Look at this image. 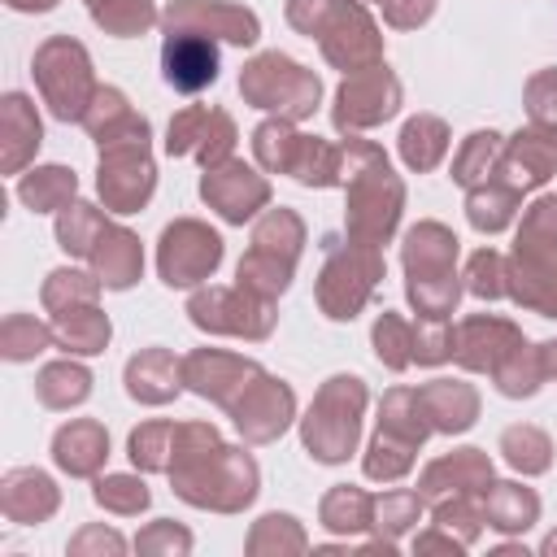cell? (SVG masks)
I'll list each match as a JSON object with an SVG mask.
<instances>
[{
  "label": "cell",
  "instance_id": "cell-1",
  "mask_svg": "<svg viewBox=\"0 0 557 557\" xmlns=\"http://www.w3.org/2000/svg\"><path fill=\"white\" fill-rule=\"evenodd\" d=\"M165 474L174 492L196 509L239 513L257 496V461L244 448L222 444V435L209 422H178Z\"/></svg>",
  "mask_w": 557,
  "mask_h": 557
},
{
  "label": "cell",
  "instance_id": "cell-2",
  "mask_svg": "<svg viewBox=\"0 0 557 557\" xmlns=\"http://www.w3.org/2000/svg\"><path fill=\"white\" fill-rule=\"evenodd\" d=\"M344 170L339 183L348 191V239L383 248L405 209V183L392 174L387 152L370 139H344Z\"/></svg>",
  "mask_w": 557,
  "mask_h": 557
},
{
  "label": "cell",
  "instance_id": "cell-3",
  "mask_svg": "<svg viewBox=\"0 0 557 557\" xmlns=\"http://www.w3.org/2000/svg\"><path fill=\"white\" fill-rule=\"evenodd\" d=\"M287 22L318 39L322 57L344 74L383 65V35L361 0H287Z\"/></svg>",
  "mask_w": 557,
  "mask_h": 557
},
{
  "label": "cell",
  "instance_id": "cell-4",
  "mask_svg": "<svg viewBox=\"0 0 557 557\" xmlns=\"http://www.w3.org/2000/svg\"><path fill=\"white\" fill-rule=\"evenodd\" d=\"M100 200L113 213H135L152 200L157 187V165L148 157V117H139L135 109L122 113L113 126H104L100 135Z\"/></svg>",
  "mask_w": 557,
  "mask_h": 557
},
{
  "label": "cell",
  "instance_id": "cell-5",
  "mask_svg": "<svg viewBox=\"0 0 557 557\" xmlns=\"http://www.w3.org/2000/svg\"><path fill=\"white\" fill-rule=\"evenodd\" d=\"M405 292L418 318H448L461 283H457V235L444 222H418L405 231Z\"/></svg>",
  "mask_w": 557,
  "mask_h": 557
},
{
  "label": "cell",
  "instance_id": "cell-6",
  "mask_svg": "<svg viewBox=\"0 0 557 557\" xmlns=\"http://www.w3.org/2000/svg\"><path fill=\"white\" fill-rule=\"evenodd\" d=\"M361 409H366V383L357 374H331L313 396L309 418L300 422V440L309 457L326 466L348 461L361 435Z\"/></svg>",
  "mask_w": 557,
  "mask_h": 557
},
{
  "label": "cell",
  "instance_id": "cell-7",
  "mask_svg": "<svg viewBox=\"0 0 557 557\" xmlns=\"http://www.w3.org/2000/svg\"><path fill=\"white\" fill-rule=\"evenodd\" d=\"M322 274H318V305L326 318L335 322H348L366 309L370 292L379 287L383 278V252L374 244H361V239H339V235H326L322 239Z\"/></svg>",
  "mask_w": 557,
  "mask_h": 557
},
{
  "label": "cell",
  "instance_id": "cell-8",
  "mask_svg": "<svg viewBox=\"0 0 557 557\" xmlns=\"http://www.w3.org/2000/svg\"><path fill=\"white\" fill-rule=\"evenodd\" d=\"M239 91L248 104L257 109H270L287 122H300L318 109V96H322V83L313 70H305L300 61L283 57V52H261L244 65L239 74Z\"/></svg>",
  "mask_w": 557,
  "mask_h": 557
},
{
  "label": "cell",
  "instance_id": "cell-9",
  "mask_svg": "<svg viewBox=\"0 0 557 557\" xmlns=\"http://www.w3.org/2000/svg\"><path fill=\"white\" fill-rule=\"evenodd\" d=\"M35 83L48 100V109L61 117V122H83L87 104L96 100V78H91V57L78 39L70 35H52L39 44L35 52Z\"/></svg>",
  "mask_w": 557,
  "mask_h": 557
},
{
  "label": "cell",
  "instance_id": "cell-10",
  "mask_svg": "<svg viewBox=\"0 0 557 557\" xmlns=\"http://www.w3.org/2000/svg\"><path fill=\"white\" fill-rule=\"evenodd\" d=\"M187 318L200 331L213 335H244V339H265L274 331V300H261L252 292L235 287H196L187 300Z\"/></svg>",
  "mask_w": 557,
  "mask_h": 557
},
{
  "label": "cell",
  "instance_id": "cell-11",
  "mask_svg": "<svg viewBox=\"0 0 557 557\" xmlns=\"http://www.w3.org/2000/svg\"><path fill=\"white\" fill-rule=\"evenodd\" d=\"M222 261V235L209 231L196 218H178L161 231L157 244V270L165 287H196L205 283Z\"/></svg>",
  "mask_w": 557,
  "mask_h": 557
},
{
  "label": "cell",
  "instance_id": "cell-12",
  "mask_svg": "<svg viewBox=\"0 0 557 557\" xmlns=\"http://www.w3.org/2000/svg\"><path fill=\"white\" fill-rule=\"evenodd\" d=\"M400 109V83L387 65H370V70H357L339 83L335 91V109H331V122L339 131H370L387 117H396Z\"/></svg>",
  "mask_w": 557,
  "mask_h": 557
},
{
  "label": "cell",
  "instance_id": "cell-13",
  "mask_svg": "<svg viewBox=\"0 0 557 557\" xmlns=\"http://www.w3.org/2000/svg\"><path fill=\"white\" fill-rule=\"evenodd\" d=\"M165 152L170 157H196L205 170L231 161V152H235V122H231V113L209 109V104L178 109L170 117V131H165Z\"/></svg>",
  "mask_w": 557,
  "mask_h": 557
},
{
  "label": "cell",
  "instance_id": "cell-14",
  "mask_svg": "<svg viewBox=\"0 0 557 557\" xmlns=\"http://www.w3.org/2000/svg\"><path fill=\"white\" fill-rule=\"evenodd\" d=\"M226 413L235 418V426H239V435H244L248 444H270V440H278V435L287 431V422L296 418V396H292V387H287L283 379H270V374L261 370Z\"/></svg>",
  "mask_w": 557,
  "mask_h": 557
},
{
  "label": "cell",
  "instance_id": "cell-15",
  "mask_svg": "<svg viewBox=\"0 0 557 557\" xmlns=\"http://www.w3.org/2000/svg\"><path fill=\"white\" fill-rule=\"evenodd\" d=\"M161 22H165V30H200V35L239 44V48L261 39L257 13L244 4H231V0H170Z\"/></svg>",
  "mask_w": 557,
  "mask_h": 557
},
{
  "label": "cell",
  "instance_id": "cell-16",
  "mask_svg": "<svg viewBox=\"0 0 557 557\" xmlns=\"http://www.w3.org/2000/svg\"><path fill=\"white\" fill-rule=\"evenodd\" d=\"M257 374H261L257 361H248L239 352H222V348H196L191 357H183V383L222 409H231Z\"/></svg>",
  "mask_w": 557,
  "mask_h": 557
},
{
  "label": "cell",
  "instance_id": "cell-17",
  "mask_svg": "<svg viewBox=\"0 0 557 557\" xmlns=\"http://www.w3.org/2000/svg\"><path fill=\"white\" fill-rule=\"evenodd\" d=\"M496 174L513 191H531L544 178H553L557 174V122H531L527 131H518L513 139H505V152H500Z\"/></svg>",
  "mask_w": 557,
  "mask_h": 557
},
{
  "label": "cell",
  "instance_id": "cell-18",
  "mask_svg": "<svg viewBox=\"0 0 557 557\" xmlns=\"http://www.w3.org/2000/svg\"><path fill=\"white\" fill-rule=\"evenodd\" d=\"M200 196H205V205L218 209L226 222H239V226H244L257 209L270 205V183H265L257 170H248L244 161L231 157V161L205 170V178H200Z\"/></svg>",
  "mask_w": 557,
  "mask_h": 557
},
{
  "label": "cell",
  "instance_id": "cell-19",
  "mask_svg": "<svg viewBox=\"0 0 557 557\" xmlns=\"http://www.w3.org/2000/svg\"><path fill=\"white\" fill-rule=\"evenodd\" d=\"M518 344H522V331H518L509 318L474 313V318L457 322V331H453V361H457L461 370L492 374Z\"/></svg>",
  "mask_w": 557,
  "mask_h": 557
},
{
  "label": "cell",
  "instance_id": "cell-20",
  "mask_svg": "<svg viewBox=\"0 0 557 557\" xmlns=\"http://www.w3.org/2000/svg\"><path fill=\"white\" fill-rule=\"evenodd\" d=\"M161 78L183 96L205 91L218 78V39L200 30H170L161 44Z\"/></svg>",
  "mask_w": 557,
  "mask_h": 557
},
{
  "label": "cell",
  "instance_id": "cell-21",
  "mask_svg": "<svg viewBox=\"0 0 557 557\" xmlns=\"http://www.w3.org/2000/svg\"><path fill=\"white\" fill-rule=\"evenodd\" d=\"M492 483V461L483 448H457L435 457L422 479H418V496L426 505L444 500V496H483V487Z\"/></svg>",
  "mask_w": 557,
  "mask_h": 557
},
{
  "label": "cell",
  "instance_id": "cell-22",
  "mask_svg": "<svg viewBox=\"0 0 557 557\" xmlns=\"http://www.w3.org/2000/svg\"><path fill=\"white\" fill-rule=\"evenodd\" d=\"M57 505H61L57 483L44 470H30V466L26 470H9L4 483H0V509H4L9 522H22V527L44 522V518L57 513Z\"/></svg>",
  "mask_w": 557,
  "mask_h": 557
},
{
  "label": "cell",
  "instance_id": "cell-23",
  "mask_svg": "<svg viewBox=\"0 0 557 557\" xmlns=\"http://www.w3.org/2000/svg\"><path fill=\"white\" fill-rule=\"evenodd\" d=\"M87 261H91V274L109 292H126L144 274V248H139V239L126 226H113V222L104 226V235L96 239V248H91Z\"/></svg>",
  "mask_w": 557,
  "mask_h": 557
},
{
  "label": "cell",
  "instance_id": "cell-24",
  "mask_svg": "<svg viewBox=\"0 0 557 557\" xmlns=\"http://www.w3.org/2000/svg\"><path fill=\"white\" fill-rule=\"evenodd\" d=\"M104 457H109V435H104V426L96 418H74L52 435V461L65 474L87 479V474H96L104 466Z\"/></svg>",
  "mask_w": 557,
  "mask_h": 557
},
{
  "label": "cell",
  "instance_id": "cell-25",
  "mask_svg": "<svg viewBox=\"0 0 557 557\" xmlns=\"http://www.w3.org/2000/svg\"><path fill=\"white\" fill-rule=\"evenodd\" d=\"M183 383V361L170 348H144L126 361V392L144 405H165L174 400Z\"/></svg>",
  "mask_w": 557,
  "mask_h": 557
},
{
  "label": "cell",
  "instance_id": "cell-26",
  "mask_svg": "<svg viewBox=\"0 0 557 557\" xmlns=\"http://www.w3.org/2000/svg\"><path fill=\"white\" fill-rule=\"evenodd\" d=\"M418 400L431 418V431L457 435L479 418V392L470 383H453V379H435L418 387Z\"/></svg>",
  "mask_w": 557,
  "mask_h": 557
},
{
  "label": "cell",
  "instance_id": "cell-27",
  "mask_svg": "<svg viewBox=\"0 0 557 557\" xmlns=\"http://www.w3.org/2000/svg\"><path fill=\"white\" fill-rule=\"evenodd\" d=\"M505 287H509V300L544 313V318H557V261H522V257H509V270H505Z\"/></svg>",
  "mask_w": 557,
  "mask_h": 557
},
{
  "label": "cell",
  "instance_id": "cell-28",
  "mask_svg": "<svg viewBox=\"0 0 557 557\" xmlns=\"http://www.w3.org/2000/svg\"><path fill=\"white\" fill-rule=\"evenodd\" d=\"M0 131H4V170L17 174L26 165V157L39 148L44 131H39V113L22 91H9L0 104Z\"/></svg>",
  "mask_w": 557,
  "mask_h": 557
},
{
  "label": "cell",
  "instance_id": "cell-29",
  "mask_svg": "<svg viewBox=\"0 0 557 557\" xmlns=\"http://www.w3.org/2000/svg\"><path fill=\"white\" fill-rule=\"evenodd\" d=\"M540 518V496L522 483H487L483 487V522L513 535V531H527L531 522Z\"/></svg>",
  "mask_w": 557,
  "mask_h": 557
},
{
  "label": "cell",
  "instance_id": "cell-30",
  "mask_svg": "<svg viewBox=\"0 0 557 557\" xmlns=\"http://www.w3.org/2000/svg\"><path fill=\"white\" fill-rule=\"evenodd\" d=\"M518 200H522V191H513V187L500 183V178H487V183H479V187L466 191V218H470L474 231L496 235V231H505V226L513 222Z\"/></svg>",
  "mask_w": 557,
  "mask_h": 557
},
{
  "label": "cell",
  "instance_id": "cell-31",
  "mask_svg": "<svg viewBox=\"0 0 557 557\" xmlns=\"http://www.w3.org/2000/svg\"><path fill=\"white\" fill-rule=\"evenodd\" d=\"M52 335H57V348L78 352V357H91V352H104L113 326H109V318L96 305H83V309L57 313L52 318Z\"/></svg>",
  "mask_w": 557,
  "mask_h": 557
},
{
  "label": "cell",
  "instance_id": "cell-32",
  "mask_svg": "<svg viewBox=\"0 0 557 557\" xmlns=\"http://www.w3.org/2000/svg\"><path fill=\"white\" fill-rule=\"evenodd\" d=\"M444 152H448V126L435 113H418V117L405 122V131H400V161L409 170H418V174L435 170L444 161Z\"/></svg>",
  "mask_w": 557,
  "mask_h": 557
},
{
  "label": "cell",
  "instance_id": "cell-33",
  "mask_svg": "<svg viewBox=\"0 0 557 557\" xmlns=\"http://www.w3.org/2000/svg\"><path fill=\"white\" fill-rule=\"evenodd\" d=\"M74 191H78V178L65 165H39V170L22 174V183H17L22 205L35 213H61L74 200Z\"/></svg>",
  "mask_w": 557,
  "mask_h": 557
},
{
  "label": "cell",
  "instance_id": "cell-34",
  "mask_svg": "<svg viewBox=\"0 0 557 557\" xmlns=\"http://www.w3.org/2000/svg\"><path fill=\"white\" fill-rule=\"evenodd\" d=\"M513 257H522V261H557V196H540L522 213Z\"/></svg>",
  "mask_w": 557,
  "mask_h": 557
},
{
  "label": "cell",
  "instance_id": "cell-35",
  "mask_svg": "<svg viewBox=\"0 0 557 557\" xmlns=\"http://www.w3.org/2000/svg\"><path fill=\"white\" fill-rule=\"evenodd\" d=\"M322 527L326 531H339V535H357L366 527H374V496L352 487V483H335L326 496H322Z\"/></svg>",
  "mask_w": 557,
  "mask_h": 557
},
{
  "label": "cell",
  "instance_id": "cell-36",
  "mask_svg": "<svg viewBox=\"0 0 557 557\" xmlns=\"http://www.w3.org/2000/svg\"><path fill=\"white\" fill-rule=\"evenodd\" d=\"M500 152H505V139L496 131L466 135L461 148H457V157H453V183H461L466 191L479 187V183H487L496 174V165H500Z\"/></svg>",
  "mask_w": 557,
  "mask_h": 557
},
{
  "label": "cell",
  "instance_id": "cell-37",
  "mask_svg": "<svg viewBox=\"0 0 557 557\" xmlns=\"http://www.w3.org/2000/svg\"><path fill=\"white\" fill-rule=\"evenodd\" d=\"M87 392H91V370L78 366V361H52V366H44L39 379H35V396H39V405H48V409L83 405Z\"/></svg>",
  "mask_w": 557,
  "mask_h": 557
},
{
  "label": "cell",
  "instance_id": "cell-38",
  "mask_svg": "<svg viewBox=\"0 0 557 557\" xmlns=\"http://www.w3.org/2000/svg\"><path fill=\"white\" fill-rule=\"evenodd\" d=\"M300 244H305V222H300L292 209H270V213L257 218V226H252V248L265 252V257L287 261V265H296Z\"/></svg>",
  "mask_w": 557,
  "mask_h": 557
},
{
  "label": "cell",
  "instance_id": "cell-39",
  "mask_svg": "<svg viewBox=\"0 0 557 557\" xmlns=\"http://www.w3.org/2000/svg\"><path fill=\"white\" fill-rule=\"evenodd\" d=\"M418 448H422V444H413V440H405V435H396V431L379 426V431H374V440H370V448H366L361 470H366V479L396 483V479H405V474H409V466H413V453H418Z\"/></svg>",
  "mask_w": 557,
  "mask_h": 557
},
{
  "label": "cell",
  "instance_id": "cell-40",
  "mask_svg": "<svg viewBox=\"0 0 557 557\" xmlns=\"http://www.w3.org/2000/svg\"><path fill=\"white\" fill-rule=\"evenodd\" d=\"M344 170V148L318 139V135H300L296 161H292V178L305 187H335Z\"/></svg>",
  "mask_w": 557,
  "mask_h": 557
},
{
  "label": "cell",
  "instance_id": "cell-41",
  "mask_svg": "<svg viewBox=\"0 0 557 557\" xmlns=\"http://www.w3.org/2000/svg\"><path fill=\"white\" fill-rule=\"evenodd\" d=\"M104 213L96 205H83V200H70L61 213H57V244L70 252V257H91L96 239L104 235Z\"/></svg>",
  "mask_w": 557,
  "mask_h": 557
},
{
  "label": "cell",
  "instance_id": "cell-42",
  "mask_svg": "<svg viewBox=\"0 0 557 557\" xmlns=\"http://www.w3.org/2000/svg\"><path fill=\"white\" fill-rule=\"evenodd\" d=\"M544 379H548V374H544V352L531 348L527 339L492 370V383H496L500 396H535Z\"/></svg>",
  "mask_w": 557,
  "mask_h": 557
},
{
  "label": "cell",
  "instance_id": "cell-43",
  "mask_svg": "<svg viewBox=\"0 0 557 557\" xmlns=\"http://www.w3.org/2000/svg\"><path fill=\"white\" fill-rule=\"evenodd\" d=\"M296 148H300V135H296V126L287 117H270V122H261L252 131V157L270 174H292Z\"/></svg>",
  "mask_w": 557,
  "mask_h": 557
},
{
  "label": "cell",
  "instance_id": "cell-44",
  "mask_svg": "<svg viewBox=\"0 0 557 557\" xmlns=\"http://www.w3.org/2000/svg\"><path fill=\"white\" fill-rule=\"evenodd\" d=\"M100 287H104V283H100L96 274H83V270H52L48 283H44V309L57 318V313L96 305Z\"/></svg>",
  "mask_w": 557,
  "mask_h": 557
},
{
  "label": "cell",
  "instance_id": "cell-45",
  "mask_svg": "<svg viewBox=\"0 0 557 557\" xmlns=\"http://www.w3.org/2000/svg\"><path fill=\"white\" fill-rule=\"evenodd\" d=\"M500 453L522 474H544L548 461H553V444L540 426H505L500 431Z\"/></svg>",
  "mask_w": 557,
  "mask_h": 557
},
{
  "label": "cell",
  "instance_id": "cell-46",
  "mask_svg": "<svg viewBox=\"0 0 557 557\" xmlns=\"http://www.w3.org/2000/svg\"><path fill=\"white\" fill-rule=\"evenodd\" d=\"M48 344H57L52 335V322H39L30 313H9L4 326H0V352L9 361H30L35 352H44Z\"/></svg>",
  "mask_w": 557,
  "mask_h": 557
},
{
  "label": "cell",
  "instance_id": "cell-47",
  "mask_svg": "<svg viewBox=\"0 0 557 557\" xmlns=\"http://www.w3.org/2000/svg\"><path fill=\"white\" fill-rule=\"evenodd\" d=\"M91 17H96V26H104V30L117 35V39H135V35H144L148 26L161 22V13H157L152 0H104V4L91 9Z\"/></svg>",
  "mask_w": 557,
  "mask_h": 557
},
{
  "label": "cell",
  "instance_id": "cell-48",
  "mask_svg": "<svg viewBox=\"0 0 557 557\" xmlns=\"http://www.w3.org/2000/svg\"><path fill=\"white\" fill-rule=\"evenodd\" d=\"M431 522L444 527L448 535H457L470 548L483 531V496H444V500L431 505Z\"/></svg>",
  "mask_w": 557,
  "mask_h": 557
},
{
  "label": "cell",
  "instance_id": "cell-49",
  "mask_svg": "<svg viewBox=\"0 0 557 557\" xmlns=\"http://www.w3.org/2000/svg\"><path fill=\"white\" fill-rule=\"evenodd\" d=\"M174 431L178 422H144L131 431V461L139 470H170V457H174Z\"/></svg>",
  "mask_w": 557,
  "mask_h": 557
},
{
  "label": "cell",
  "instance_id": "cell-50",
  "mask_svg": "<svg viewBox=\"0 0 557 557\" xmlns=\"http://www.w3.org/2000/svg\"><path fill=\"white\" fill-rule=\"evenodd\" d=\"M422 505H426V500L418 496V487H413V492H409V487H396V492L374 496V531H379L383 540L405 535V531L418 522Z\"/></svg>",
  "mask_w": 557,
  "mask_h": 557
},
{
  "label": "cell",
  "instance_id": "cell-51",
  "mask_svg": "<svg viewBox=\"0 0 557 557\" xmlns=\"http://www.w3.org/2000/svg\"><path fill=\"white\" fill-rule=\"evenodd\" d=\"M374 357L387 370H405L413 361V322H405L400 313H379L374 322Z\"/></svg>",
  "mask_w": 557,
  "mask_h": 557
},
{
  "label": "cell",
  "instance_id": "cell-52",
  "mask_svg": "<svg viewBox=\"0 0 557 557\" xmlns=\"http://www.w3.org/2000/svg\"><path fill=\"white\" fill-rule=\"evenodd\" d=\"M148 500H152V492L135 474H104V479H96V505L109 509V513H126L131 518V513H144Z\"/></svg>",
  "mask_w": 557,
  "mask_h": 557
},
{
  "label": "cell",
  "instance_id": "cell-53",
  "mask_svg": "<svg viewBox=\"0 0 557 557\" xmlns=\"http://www.w3.org/2000/svg\"><path fill=\"white\" fill-rule=\"evenodd\" d=\"M300 548H309V540L292 513H265L248 535V553H300Z\"/></svg>",
  "mask_w": 557,
  "mask_h": 557
},
{
  "label": "cell",
  "instance_id": "cell-54",
  "mask_svg": "<svg viewBox=\"0 0 557 557\" xmlns=\"http://www.w3.org/2000/svg\"><path fill=\"white\" fill-rule=\"evenodd\" d=\"M505 270H509V261L500 257V252H492V248H479L474 257H470V265H466V287L474 292V296H483V300H500V296H509V287H505Z\"/></svg>",
  "mask_w": 557,
  "mask_h": 557
},
{
  "label": "cell",
  "instance_id": "cell-55",
  "mask_svg": "<svg viewBox=\"0 0 557 557\" xmlns=\"http://www.w3.org/2000/svg\"><path fill=\"white\" fill-rule=\"evenodd\" d=\"M453 357V326L448 318H418L413 322V361L418 366H440Z\"/></svg>",
  "mask_w": 557,
  "mask_h": 557
},
{
  "label": "cell",
  "instance_id": "cell-56",
  "mask_svg": "<svg viewBox=\"0 0 557 557\" xmlns=\"http://www.w3.org/2000/svg\"><path fill=\"white\" fill-rule=\"evenodd\" d=\"M135 548L139 553H191V531L174 527L170 518H157L152 527H144L135 535Z\"/></svg>",
  "mask_w": 557,
  "mask_h": 557
},
{
  "label": "cell",
  "instance_id": "cell-57",
  "mask_svg": "<svg viewBox=\"0 0 557 557\" xmlns=\"http://www.w3.org/2000/svg\"><path fill=\"white\" fill-rule=\"evenodd\" d=\"M527 113L531 122H557V70H540L527 83Z\"/></svg>",
  "mask_w": 557,
  "mask_h": 557
},
{
  "label": "cell",
  "instance_id": "cell-58",
  "mask_svg": "<svg viewBox=\"0 0 557 557\" xmlns=\"http://www.w3.org/2000/svg\"><path fill=\"white\" fill-rule=\"evenodd\" d=\"M374 4L383 9L387 26H396V30H413L435 13V0H374Z\"/></svg>",
  "mask_w": 557,
  "mask_h": 557
},
{
  "label": "cell",
  "instance_id": "cell-59",
  "mask_svg": "<svg viewBox=\"0 0 557 557\" xmlns=\"http://www.w3.org/2000/svg\"><path fill=\"white\" fill-rule=\"evenodd\" d=\"M126 540L117 531H104V527H83L74 540H70V553H122Z\"/></svg>",
  "mask_w": 557,
  "mask_h": 557
},
{
  "label": "cell",
  "instance_id": "cell-60",
  "mask_svg": "<svg viewBox=\"0 0 557 557\" xmlns=\"http://www.w3.org/2000/svg\"><path fill=\"white\" fill-rule=\"evenodd\" d=\"M413 548H418V553H431V548H444V553H461L466 544H461L457 535H448L444 527H435V531H426V535H418V540H413Z\"/></svg>",
  "mask_w": 557,
  "mask_h": 557
},
{
  "label": "cell",
  "instance_id": "cell-61",
  "mask_svg": "<svg viewBox=\"0 0 557 557\" xmlns=\"http://www.w3.org/2000/svg\"><path fill=\"white\" fill-rule=\"evenodd\" d=\"M9 9H17V13H44V9H52L57 0H4Z\"/></svg>",
  "mask_w": 557,
  "mask_h": 557
},
{
  "label": "cell",
  "instance_id": "cell-62",
  "mask_svg": "<svg viewBox=\"0 0 557 557\" xmlns=\"http://www.w3.org/2000/svg\"><path fill=\"white\" fill-rule=\"evenodd\" d=\"M540 553H557V531H553V535H548V540L540 544Z\"/></svg>",
  "mask_w": 557,
  "mask_h": 557
},
{
  "label": "cell",
  "instance_id": "cell-63",
  "mask_svg": "<svg viewBox=\"0 0 557 557\" xmlns=\"http://www.w3.org/2000/svg\"><path fill=\"white\" fill-rule=\"evenodd\" d=\"M96 4H104V0H87V9H96Z\"/></svg>",
  "mask_w": 557,
  "mask_h": 557
}]
</instances>
